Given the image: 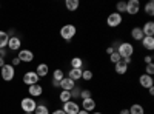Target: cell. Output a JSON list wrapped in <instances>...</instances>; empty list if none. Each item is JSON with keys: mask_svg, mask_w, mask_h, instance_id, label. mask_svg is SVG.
I'll use <instances>...</instances> for the list:
<instances>
[{"mask_svg": "<svg viewBox=\"0 0 154 114\" xmlns=\"http://www.w3.org/2000/svg\"><path fill=\"white\" fill-rule=\"evenodd\" d=\"M75 32H77V28L74 26V25H71V23L63 25V26L60 28V37L63 40H66V42L72 40V37L75 35Z\"/></svg>", "mask_w": 154, "mask_h": 114, "instance_id": "cell-1", "label": "cell"}, {"mask_svg": "<svg viewBox=\"0 0 154 114\" xmlns=\"http://www.w3.org/2000/svg\"><path fill=\"white\" fill-rule=\"evenodd\" d=\"M116 51L119 53L120 59H126V57H131V56L134 54V46H133L130 42H122Z\"/></svg>", "mask_w": 154, "mask_h": 114, "instance_id": "cell-2", "label": "cell"}, {"mask_svg": "<svg viewBox=\"0 0 154 114\" xmlns=\"http://www.w3.org/2000/svg\"><path fill=\"white\" fill-rule=\"evenodd\" d=\"M14 77H16V68L11 63H5L2 66V79L6 82H11Z\"/></svg>", "mask_w": 154, "mask_h": 114, "instance_id": "cell-3", "label": "cell"}, {"mask_svg": "<svg viewBox=\"0 0 154 114\" xmlns=\"http://www.w3.org/2000/svg\"><path fill=\"white\" fill-rule=\"evenodd\" d=\"M20 106H22V111H25V112H34L37 102L32 97H23L22 102H20Z\"/></svg>", "mask_w": 154, "mask_h": 114, "instance_id": "cell-4", "label": "cell"}, {"mask_svg": "<svg viewBox=\"0 0 154 114\" xmlns=\"http://www.w3.org/2000/svg\"><path fill=\"white\" fill-rule=\"evenodd\" d=\"M122 22H123V17H122V14H119V12H111V14L108 16V19H106V25L109 28L120 26Z\"/></svg>", "mask_w": 154, "mask_h": 114, "instance_id": "cell-5", "label": "cell"}, {"mask_svg": "<svg viewBox=\"0 0 154 114\" xmlns=\"http://www.w3.org/2000/svg\"><path fill=\"white\" fill-rule=\"evenodd\" d=\"M38 80H40V77L35 74V71H28V72H25L23 74V83L25 85H35L38 83Z\"/></svg>", "mask_w": 154, "mask_h": 114, "instance_id": "cell-6", "label": "cell"}, {"mask_svg": "<svg viewBox=\"0 0 154 114\" xmlns=\"http://www.w3.org/2000/svg\"><path fill=\"white\" fill-rule=\"evenodd\" d=\"M62 109L65 111V114H77V112L80 111V105L77 103V102H74V100H69V102L63 103V108Z\"/></svg>", "mask_w": 154, "mask_h": 114, "instance_id": "cell-7", "label": "cell"}, {"mask_svg": "<svg viewBox=\"0 0 154 114\" xmlns=\"http://www.w3.org/2000/svg\"><path fill=\"white\" fill-rule=\"evenodd\" d=\"M139 11H140V2L139 0H130V2H126V12L130 16H136Z\"/></svg>", "mask_w": 154, "mask_h": 114, "instance_id": "cell-8", "label": "cell"}, {"mask_svg": "<svg viewBox=\"0 0 154 114\" xmlns=\"http://www.w3.org/2000/svg\"><path fill=\"white\" fill-rule=\"evenodd\" d=\"M17 59H19L20 62L29 63V62H32V60H34V53H32V51H29V49H20Z\"/></svg>", "mask_w": 154, "mask_h": 114, "instance_id": "cell-9", "label": "cell"}, {"mask_svg": "<svg viewBox=\"0 0 154 114\" xmlns=\"http://www.w3.org/2000/svg\"><path fill=\"white\" fill-rule=\"evenodd\" d=\"M74 86H75V82L71 80L69 77H63L59 82V88H62V91H71Z\"/></svg>", "mask_w": 154, "mask_h": 114, "instance_id": "cell-10", "label": "cell"}, {"mask_svg": "<svg viewBox=\"0 0 154 114\" xmlns=\"http://www.w3.org/2000/svg\"><path fill=\"white\" fill-rule=\"evenodd\" d=\"M139 83H140V86H143V88H151L152 85H154V80H152V75H148V74H142L139 77Z\"/></svg>", "mask_w": 154, "mask_h": 114, "instance_id": "cell-11", "label": "cell"}, {"mask_svg": "<svg viewBox=\"0 0 154 114\" xmlns=\"http://www.w3.org/2000/svg\"><path fill=\"white\" fill-rule=\"evenodd\" d=\"M20 46H22V40L19 37H9V40H8L9 51H20Z\"/></svg>", "mask_w": 154, "mask_h": 114, "instance_id": "cell-12", "label": "cell"}, {"mask_svg": "<svg viewBox=\"0 0 154 114\" xmlns=\"http://www.w3.org/2000/svg\"><path fill=\"white\" fill-rule=\"evenodd\" d=\"M28 93H29L31 97H38V96H42V94H43V86H42V85H38V83L31 85V86L28 88Z\"/></svg>", "mask_w": 154, "mask_h": 114, "instance_id": "cell-13", "label": "cell"}, {"mask_svg": "<svg viewBox=\"0 0 154 114\" xmlns=\"http://www.w3.org/2000/svg\"><path fill=\"white\" fill-rule=\"evenodd\" d=\"M82 109L83 111H94L96 109V100L91 97V99H85V100H82Z\"/></svg>", "mask_w": 154, "mask_h": 114, "instance_id": "cell-14", "label": "cell"}, {"mask_svg": "<svg viewBox=\"0 0 154 114\" xmlns=\"http://www.w3.org/2000/svg\"><path fill=\"white\" fill-rule=\"evenodd\" d=\"M142 32L145 37H152L154 35V23L152 22H146L142 26Z\"/></svg>", "mask_w": 154, "mask_h": 114, "instance_id": "cell-15", "label": "cell"}, {"mask_svg": "<svg viewBox=\"0 0 154 114\" xmlns=\"http://www.w3.org/2000/svg\"><path fill=\"white\" fill-rule=\"evenodd\" d=\"M49 72V66L46 63H38L37 65V69H35V74L38 77H46V74Z\"/></svg>", "mask_w": 154, "mask_h": 114, "instance_id": "cell-16", "label": "cell"}, {"mask_svg": "<svg viewBox=\"0 0 154 114\" xmlns=\"http://www.w3.org/2000/svg\"><path fill=\"white\" fill-rule=\"evenodd\" d=\"M82 72H83V69H75V68H71V69H69V72H68V77H69L71 80L77 82V80H80V79H82Z\"/></svg>", "mask_w": 154, "mask_h": 114, "instance_id": "cell-17", "label": "cell"}, {"mask_svg": "<svg viewBox=\"0 0 154 114\" xmlns=\"http://www.w3.org/2000/svg\"><path fill=\"white\" fill-rule=\"evenodd\" d=\"M131 37L134 40H137V42H142V39H143V32H142V28H139V26H136V28H133L131 29Z\"/></svg>", "mask_w": 154, "mask_h": 114, "instance_id": "cell-18", "label": "cell"}, {"mask_svg": "<svg viewBox=\"0 0 154 114\" xmlns=\"http://www.w3.org/2000/svg\"><path fill=\"white\" fill-rule=\"evenodd\" d=\"M128 111H130V114H145V108L140 103H133L128 108Z\"/></svg>", "mask_w": 154, "mask_h": 114, "instance_id": "cell-19", "label": "cell"}, {"mask_svg": "<svg viewBox=\"0 0 154 114\" xmlns=\"http://www.w3.org/2000/svg\"><path fill=\"white\" fill-rule=\"evenodd\" d=\"M142 45H143L145 49L152 51V49H154V37H143V39H142Z\"/></svg>", "mask_w": 154, "mask_h": 114, "instance_id": "cell-20", "label": "cell"}, {"mask_svg": "<svg viewBox=\"0 0 154 114\" xmlns=\"http://www.w3.org/2000/svg\"><path fill=\"white\" fill-rule=\"evenodd\" d=\"M114 69H116V74L123 75V74H126V71H128V65H125V63L120 60L119 63H116V65H114Z\"/></svg>", "mask_w": 154, "mask_h": 114, "instance_id": "cell-21", "label": "cell"}, {"mask_svg": "<svg viewBox=\"0 0 154 114\" xmlns=\"http://www.w3.org/2000/svg\"><path fill=\"white\" fill-rule=\"evenodd\" d=\"M8 40H9V34L5 31H0V49H5L8 46Z\"/></svg>", "mask_w": 154, "mask_h": 114, "instance_id": "cell-22", "label": "cell"}, {"mask_svg": "<svg viewBox=\"0 0 154 114\" xmlns=\"http://www.w3.org/2000/svg\"><path fill=\"white\" fill-rule=\"evenodd\" d=\"M79 5H80V3H79V0H66V2H65L66 9H68V11H71V12H72V11H75L77 8H79Z\"/></svg>", "mask_w": 154, "mask_h": 114, "instance_id": "cell-23", "label": "cell"}, {"mask_svg": "<svg viewBox=\"0 0 154 114\" xmlns=\"http://www.w3.org/2000/svg\"><path fill=\"white\" fill-rule=\"evenodd\" d=\"M34 114H49V109L45 103H37V106L34 109Z\"/></svg>", "mask_w": 154, "mask_h": 114, "instance_id": "cell-24", "label": "cell"}, {"mask_svg": "<svg viewBox=\"0 0 154 114\" xmlns=\"http://www.w3.org/2000/svg\"><path fill=\"white\" fill-rule=\"evenodd\" d=\"M83 66V60L80 57H72L71 59V68H75V69H82Z\"/></svg>", "mask_w": 154, "mask_h": 114, "instance_id": "cell-25", "label": "cell"}, {"mask_svg": "<svg viewBox=\"0 0 154 114\" xmlns=\"http://www.w3.org/2000/svg\"><path fill=\"white\" fill-rule=\"evenodd\" d=\"M59 100H60L62 103H66V102H69V100H72V99H71V93H69V91H60Z\"/></svg>", "mask_w": 154, "mask_h": 114, "instance_id": "cell-26", "label": "cell"}, {"mask_svg": "<svg viewBox=\"0 0 154 114\" xmlns=\"http://www.w3.org/2000/svg\"><path fill=\"white\" fill-rule=\"evenodd\" d=\"M145 14L149 16V17L154 16V2H152V0H149V2L145 5Z\"/></svg>", "mask_w": 154, "mask_h": 114, "instance_id": "cell-27", "label": "cell"}, {"mask_svg": "<svg viewBox=\"0 0 154 114\" xmlns=\"http://www.w3.org/2000/svg\"><path fill=\"white\" fill-rule=\"evenodd\" d=\"M80 91H82V90H80V86H77V85H75L72 90L69 91V93H71V99H80Z\"/></svg>", "mask_w": 154, "mask_h": 114, "instance_id": "cell-28", "label": "cell"}, {"mask_svg": "<svg viewBox=\"0 0 154 114\" xmlns=\"http://www.w3.org/2000/svg\"><path fill=\"white\" fill-rule=\"evenodd\" d=\"M63 77H65V74H63V71H62V69H56V71L53 72V80H57V82H60Z\"/></svg>", "mask_w": 154, "mask_h": 114, "instance_id": "cell-29", "label": "cell"}, {"mask_svg": "<svg viewBox=\"0 0 154 114\" xmlns=\"http://www.w3.org/2000/svg\"><path fill=\"white\" fill-rule=\"evenodd\" d=\"M122 59H120V56H119V53L117 51H114L112 54H109V62L111 63H114V65H116V63H119Z\"/></svg>", "mask_w": 154, "mask_h": 114, "instance_id": "cell-30", "label": "cell"}, {"mask_svg": "<svg viewBox=\"0 0 154 114\" xmlns=\"http://www.w3.org/2000/svg\"><path fill=\"white\" fill-rule=\"evenodd\" d=\"M82 79L83 80H86V82H89L93 79V71H89V69H83V72H82Z\"/></svg>", "mask_w": 154, "mask_h": 114, "instance_id": "cell-31", "label": "cell"}, {"mask_svg": "<svg viewBox=\"0 0 154 114\" xmlns=\"http://www.w3.org/2000/svg\"><path fill=\"white\" fill-rule=\"evenodd\" d=\"M116 12H119V14H122V12H126V3L125 2H119L117 5H116Z\"/></svg>", "mask_w": 154, "mask_h": 114, "instance_id": "cell-32", "label": "cell"}, {"mask_svg": "<svg viewBox=\"0 0 154 114\" xmlns=\"http://www.w3.org/2000/svg\"><path fill=\"white\" fill-rule=\"evenodd\" d=\"M91 97H93V94H91V91H89V90H82V91H80V99H82V100L91 99Z\"/></svg>", "mask_w": 154, "mask_h": 114, "instance_id": "cell-33", "label": "cell"}, {"mask_svg": "<svg viewBox=\"0 0 154 114\" xmlns=\"http://www.w3.org/2000/svg\"><path fill=\"white\" fill-rule=\"evenodd\" d=\"M145 74H148V75H152L154 74V65H152V63H148V65H146Z\"/></svg>", "mask_w": 154, "mask_h": 114, "instance_id": "cell-34", "label": "cell"}, {"mask_svg": "<svg viewBox=\"0 0 154 114\" xmlns=\"http://www.w3.org/2000/svg\"><path fill=\"white\" fill-rule=\"evenodd\" d=\"M143 62L146 63V65H148V63H152V56H145L143 57Z\"/></svg>", "mask_w": 154, "mask_h": 114, "instance_id": "cell-35", "label": "cell"}, {"mask_svg": "<svg viewBox=\"0 0 154 114\" xmlns=\"http://www.w3.org/2000/svg\"><path fill=\"white\" fill-rule=\"evenodd\" d=\"M19 63H22V62H20L17 57H14V59H12V62H11V65H12V66H17Z\"/></svg>", "mask_w": 154, "mask_h": 114, "instance_id": "cell-36", "label": "cell"}, {"mask_svg": "<svg viewBox=\"0 0 154 114\" xmlns=\"http://www.w3.org/2000/svg\"><path fill=\"white\" fill-rule=\"evenodd\" d=\"M49 114H65V111H63L62 108H57L56 111H53V112H49Z\"/></svg>", "mask_w": 154, "mask_h": 114, "instance_id": "cell-37", "label": "cell"}, {"mask_svg": "<svg viewBox=\"0 0 154 114\" xmlns=\"http://www.w3.org/2000/svg\"><path fill=\"white\" fill-rule=\"evenodd\" d=\"M122 62L125 63V65H130V63H131V57H126V59H122Z\"/></svg>", "mask_w": 154, "mask_h": 114, "instance_id": "cell-38", "label": "cell"}, {"mask_svg": "<svg viewBox=\"0 0 154 114\" xmlns=\"http://www.w3.org/2000/svg\"><path fill=\"white\" fill-rule=\"evenodd\" d=\"M112 53H114V48H112V46H108V48H106V54L109 56V54H112Z\"/></svg>", "mask_w": 154, "mask_h": 114, "instance_id": "cell-39", "label": "cell"}, {"mask_svg": "<svg viewBox=\"0 0 154 114\" xmlns=\"http://www.w3.org/2000/svg\"><path fill=\"white\" fill-rule=\"evenodd\" d=\"M5 56H6V51L5 49H0V59H5Z\"/></svg>", "mask_w": 154, "mask_h": 114, "instance_id": "cell-40", "label": "cell"}, {"mask_svg": "<svg viewBox=\"0 0 154 114\" xmlns=\"http://www.w3.org/2000/svg\"><path fill=\"white\" fill-rule=\"evenodd\" d=\"M119 114H130V111H128L126 108H123V109H120V112Z\"/></svg>", "mask_w": 154, "mask_h": 114, "instance_id": "cell-41", "label": "cell"}, {"mask_svg": "<svg viewBox=\"0 0 154 114\" xmlns=\"http://www.w3.org/2000/svg\"><path fill=\"white\" fill-rule=\"evenodd\" d=\"M148 93H149V96H154V88H152V86L148 88Z\"/></svg>", "mask_w": 154, "mask_h": 114, "instance_id": "cell-42", "label": "cell"}, {"mask_svg": "<svg viewBox=\"0 0 154 114\" xmlns=\"http://www.w3.org/2000/svg\"><path fill=\"white\" fill-rule=\"evenodd\" d=\"M53 86H54V88H59V82H57V80H53Z\"/></svg>", "mask_w": 154, "mask_h": 114, "instance_id": "cell-43", "label": "cell"}, {"mask_svg": "<svg viewBox=\"0 0 154 114\" xmlns=\"http://www.w3.org/2000/svg\"><path fill=\"white\" fill-rule=\"evenodd\" d=\"M77 114H89V112H88V111H83V109L80 108V111H79V112H77Z\"/></svg>", "mask_w": 154, "mask_h": 114, "instance_id": "cell-44", "label": "cell"}, {"mask_svg": "<svg viewBox=\"0 0 154 114\" xmlns=\"http://www.w3.org/2000/svg\"><path fill=\"white\" fill-rule=\"evenodd\" d=\"M5 65V59H0V68H2Z\"/></svg>", "mask_w": 154, "mask_h": 114, "instance_id": "cell-45", "label": "cell"}, {"mask_svg": "<svg viewBox=\"0 0 154 114\" xmlns=\"http://www.w3.org/2000/svg\"><path fill=\"white\" fill-rule=\"evenodd\" d=\"M25 114H34V112H25Z\"/></svg>", "mask_w": 154, "mask_h": 114, "instance_id": "cell-46", "label": "cell"}, {"mask_svg": "<svg viewBox=\"0 0 154 114\" xmlns=\"http://www.w3.org/2000/svg\"><path fill=\"white\" fill-rule=\"evenodd\" d=\"M93 114H102V112H93Z\"/></svg>", "mask_w": 154, "mask_h": 114, "instance_id": "cell-47", "label": "cell"}]
</instances>
